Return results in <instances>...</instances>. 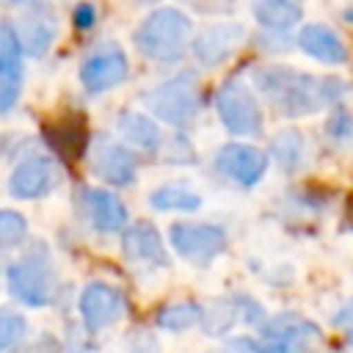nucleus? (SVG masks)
I'll return each mask as SVG.
<instances>
[{
  "label": "nucleus",
  "instance_id": "f257e3e1",
  "mask_svg": "<svg viewBox=\"0 0 353 353\" xmlns=\"http://www.w3.org/2000/svg\"><path fill=\"white\" fill-rule=\"evenodd\" d=\"M254 85L259 94L287 116L317 113L320 108L336 102L345 94V83L336 77H312L290 66H265L254 72Z\"/></svg>",
  "mask_w": 353,
  "mask_h": 353
},
{
  "label": "nucleus",
  "instance_id": "f03ea898",
  "mask_svg": "<svg viewBox=\"0 0 353 353\" xmlns=\"http://www.w3.org/2000/svg\"><path fill=\"white\" fill-rule=\"evenodd\" d=\"M190 39V19L179 8H157L152 11L132 33L135 50L160 63H174L185 55Z\"/></svg>",
  "mask_w": 353,
  "mask_h": 353
},
{
  "label": "nucleus",
  "instance_id": "7ed1b4c3",
  "mask_svg": "<svg viewBox=\"0 0 353 353\" xmlns=\"http://www.w3.org/2000/svg\"><path fill=\"white\" fill-rule=\"evenodd\" d=\"M8 290L25 306H47L55 290V270L44 243L30 245L14 265H8Z\"/></svg>",
  "mask_w": 353,
  "mask_h": 353
},
{
  "label": "nucleus",
  "instance_id": "20e7f679",
  "mask_svg": "<svg viewBox=\"0 0 353 353\" xmlns=\"http://www.w3.org/2000/svg\"><path fill=\"white\" fill-rule=\"evenodd\" d=\"M143 105L165 124L185 127L199 116V85L190 74H176L146 91Z\"/></svg>",
  "mask_w": 353,
  "mask_h": 353
},
{
  "label": "nucleus",
  "instance_id": "39448f33",
  "mask_svg": "<svg viewBox=\"0 0 353 353\" xmlns=\"http://www.w3.org/2000/svg\"><path fill=\"white\" fill-rule=\"evenodd\" d=\"M215 108H218V116H221L223 127L232 135H245V138L262 135L259 102L243 80H237V77L226 80L215 94Z\"/></svg>",
  "mask_w": 353,
  "mask_h": 353
},
{
  "label": "nucleus",
  "instance_id": "423d86ee",
  "mask_svg": "<svg viewBox=\"0 0 353 353\" xmlns=\"http://www.w3.org/2000/svg\"><path fill=\"white\" fill-rule=\"evenodd\" d=\"M168 243L174 245V251L188 259L196 268H207L218 254L226 251V232L215 223H174L168 229Z\"/></svg>",
  "mask_w": 353,
  "mask_h": 353
},
{
  "label": "nucleus",
  "instance_id": "0eeeda50",
  "mask_svg": "<svg viewBox=\"0 0 353 353\" xmlns=\"http://www.w3.org/2000/svg\"><path fill=\"white\" fill-rule=\"evenodd\" d=\"M61 165L47 157V154H36V157H28L22 160L11 176H8V193L14 199H41L47 193H52L58 185H61Z\"/></svg>",
  "mask_w": 353,
  "mask_h": 353
},
{
  "label": "nucleus",
  "instance_id": "6e6552de",
  "mask_svg": "<svg viewBox=\"0 0 353 353\" xmlns=\"http://www.w3.org/2000/svg\"><path fill=\"white\" fill-rule=\"evenodd\" d=\"M80 317H83V325L97 334L108 325H113L121 314H124V298L116 287L110 284H102V281H91L83 287L80 292Z\"/></svg>",
  "mask_w": 353,
  "mask_h": 353
},
{
  "label": "nucleus",
  "instance_id": "1a4fd4ad",
  "mask_svg": "<svg viewBox=\"0 0 353 353\" xmlns=\"http://www.w3.org/2000/svg\"><path fill=\"white\" fill-rule=\"evenodd\" d=\"M91 171L99 179L124 188L135 182V157L130 154L127 146H121L110 135H99L91 149Z\"/></svg>",
  "mask_w": 353,
  "mask_h": 353
},
{
  "label": "nucleus",
  "instance_id": "9d476101",
  "mask_svg": "<svg viewBox=\"0 0 353 353\" xmlns=\"http://www.w3.org/2000/svg\"><path fill=\"white\" fill-rule=\"evenodd\" d=\"M22 47L17 41L14 25L0 22V113H8L22 91Z\"/></svg>",
  "mask_w": 353,
  "mask_h": 353
},
{
  "label": "nucleus",
  "instance_id": "9b49d317",
  "mask_svg": "<svg viewBox=\"0 0 353 353\" xmlns=\"http://www.w3.org/2000/svg\"><path fill=\"white\" fill-rule=\"evenodd\" d=\"M124 77H127V55L116 44H108V47L97 50L80 66V83L88 94L108 91L113 85H119Z\"/></svg>",
  "mask_w": 353,
  "mask_h": 353
},
{
  "label": "nucleus",
  "instance_id": "f8f14e48",
  "mask_svg": "<svg viewBox=\"0 0 353 353\" xmlns=\"http://www.w3.org/2000/svg\"><path fill=\"white\" fill-rule=\"evenodd\" d=\"M215 165L223 176H229L240 185H256L268 171V157L248 143H226L218 152Z\"/></svg>",
  "mask_w": 353,
  "mask_h": 353
},
{
  "label": "nucleus",
  "instance_id": "ddd939ff",
  "mask_svg": "<svg viewBox=\"0 0 353 353\" xmlns=\"http://www.w3.org/2000/svg\"><path fill=\"white\" fill-rule=\"evenodd\" d=\"M83 199V212L85 218L91 221V226L97 232H119L124 223H127V207L121 204V199L110 190H102V188H83L80 193Z\"/></svg>",
  "mask_w": 353,
  "mask_h": 353
},
{
  "label": "nucleus",
  "instance_id": "4468645a",
  "mask_svg": "<svg viewBox=\"0 0 353 353\" xmlns=\"http://www.w3.org/2000/svg\"><path fill=\"white\" fill-rule=\"evenodd\" d=\"M243 28L240 25H229V22H223V25H212V28H207V30H201L199 36H196V41H193V55H196V61L201 63V66H218V63H223L234 50H237V44L243 41Z\"/></svg>",
  "mask_w": 353,
  "mask_h": 353
},
{
  "label": "nucleus",
  "instance_id": "2eb2a0df",
  "mask_svg": "<svg viewBox=\"0 0 353 353\" xmlns=\"http://www.w3.org/2000/svg\"><path fill=\"white\" fill-rule=\"evenodd\" d=\"M121 248L135 262H149L154 268H165L168 265V254H165L163 237H160V232L149 221L132 223L124 232V237H121Z\"/></svg>",
  "mask_w": 353,
  "mask_h": 353
},
{
  "label": "nucleus",
  "instance_id": "dca6fc26",
  "mask_svg": "<svg viewBox=\"0 0 353 353\" xmlns=\"http://www.w3.org/2000/svg\"><path fill=\"white\" fill-rule=\"evenodd\" d=\"M298 47L306 55H312L314 61H320V63L336 66V63H345L347 61V47L325 25H303L301 33H298Z\"/></svg>",
  "mask_w": 353,
  "mask_h": 353
},
{
  "label": "nucleus",
  "instance_id": "f3484780",
  "mask_svg": "<svg viewBox=\"0 0 353 353\" xmlns=\"http://www.w3.org/2000/svg\"><path fill=\"white\" fill-rule=\"evenodd\" d=\"M14 33H17V41L22 47V55L41 58L55 41V22L47 14H30V17L19 19Z\"/></svg>",
  "mask_w": 353,
  "mask_h": 353
},
{
  "label": "nucleus",
  "instance_id": "a211bd4d",
  "mask_svg": "<svg viewBox=\"0 0 353 353\" xmlns=\"http://www.w3.org/2000/svg\"><path fill=\"white\" fill-rule=\"evenodd\" d=\"M265 334H268V339L281 342L290 353L303 350L306 347V339H320L317 325L309 323V320H303V317H298V314H281V317L270 320L265 325Z\"/></svg>",
  "mask_w": 353,
  "mask_h": 353
},
{
  "label": "nucleus",
  "instance_id": "6ab92c4d",
  "mask_svg": "<svg viewBox=\"0 0 353 353\" xmlns=\"http://www.w3.org/2000/svg\"><path fill=\"white\" fill-rule=\"evenodd\" d=\"M251 11L268 30H290L301 19V6L295 0H251Z\"/></svg>",
  "mask_w": 353,
  "mask_h": 353
},
{
  "label": "nucleus",
  "instance_id": "aec40b11",
  "mask_svg": "<svg viewBox=\"0 0 353 353\" xmlns=\"http://www.w3.org/2000/svg\"><path fill=\"white\" fill-rule=\"evenodd\" d=\"M116 127H119V132H121L130 143H135V146L143 149V152H154V149L160 146V130H157V124H154L152 119H146L143 113L124 110V113L116 116Z\"/></svg>",
  "mask_w": 353,
  "mask_h": 353
},
{
  "label": "nucleus",
  "instance_id": "412c9836",
  "mask_svg": "<svg viewBox=\"0 0 353 353\" xmlns=\"http://www.w3.org/2000/svg\"><path fill=\"white\" fill-rule=\"evenodd\" d=\"M50 141H52V146L58 152L77 157L85 149V124H83V119L80 116H69V119L55 121L52 130H50Z\"/></svg>",
  "mask_w": 353,
  "mask_h": 353
},
{
  "label": "nucleus",
  "instance_id": "4be33fe9",
  "mask_svg": "<svg viewBox=\"0 0 353 353\" xmlns=\"http://www.w3.org/2000/svg\"><path fill=\"white\" fill-rule=\"evenodd\" d=\"M149 204L154 210H182V212H190V210L201 207V196L196 190H188L185 185H160L157 190H152Z\"/></svg>",
  "mask_w": 353,
  "mask_h": 353
},
{
  "label": "nucleus",
  "instance_id": "5701e85b",
  "mask_svg": "<svg viewBox=\"0 0 353 353\" xmlns=\"http://www.w3.org/2000/svg\"><path fill=\"white\" fill-rule=\"evenodd\" d=\"M199 320H201V306L193 301H176V303L160 306L157 312V325L165 331H185Z\"/></svg>",
  "mask_w": 353,
  "mask_h": 353
},
{
  "label": "nucleus",
  "instance_id": "b1692460",
  "mask_svg": "<svg viewBox=\"0 0 353 353\" xmlns=\"http://www.w3.org/2000/svg\"><path fill=\"white\" fill-rule=\"evenodd\" d=\"M270 149H273L276 160H279L284 168H292V165H298V163H301V154H303V141H301V135H298V132L284 130V132H279V135L273 138Z\"/></svg>",
  "mask_w": 353,
  "mask_h": 353
},
{
  "label": "nucleus",
  "instance_id": "393cba45",
  "mask_svg": "<svg viewBox=\"0 0 353 353\" xmlns=\"http://www.w3.org/2000/svg\"><path fill=\"white\" fill-rule=\"evenodd\" d=\"M204 314V334H223L232 323H234V317H237V309H234V303L232 301H215L207 312H201Z\"/></svg>",
  "mask_w": 353,
  "mask_h": 353
},
{
  "label": "nucleus",
  "instance_id": "a878e982",
  "mask_svg": "<svg viewBox=\"0 0 353 353\" xmlns=\"http://www.w3.org/2000/svg\"><path fill=\"white\" fill-rule=\"evenodd\" d=\"M25 234H28L25 215H19L14 210H0V248H11V245L22 243Z\"/></svg>",
  "mask_w": 353,
  "mask_h": 353
},
{
  "label": "nucleus",
  "instance_id": "bb28decb",
  "mask_svg": "<svg viewBox=\"0 0 353 353\" xmlns=\"http://www.w3.org/2000/svg\"><path fill=\"white\" fill-rule=\"evenodd\" d=\"M25 331H28V323H25V317L19 312L0 309V350L17 345Z\"/></svg>",
  "mask_w": 353,
  "mask_h": 353
},
{
  "label": "nucleus",
  "instance_id": "cd10ccee",
  "mask_svg": "<svg viewBox=\"0 0 353 353\" xmlns=\"http://www.w3.org/2000/svg\"><path fill=\"white\" fill-rule=\"evenodd\" d=\"M72 22H74L77 30H88V28H94V22H97V11H94V6H91V3H80V6L74 8V14H72Z\"/></svg>",
  "mask_w": 353,
  "mask_h": 353
},
{
  "label": "nucleus",
  "instance_id": "c85d7f7f",
  "mask_svg": "<svg viewBox=\"0 0 353 353\" xmlns=\"http://www.w3.org/2000/svg\"><path fill=\"white\" fill-rule=\"evenodd\" d=\"M240 347H248L251 353H290L281 342H273V339H265V342H254V339H237Z\"/></svg>",
  "mask_w": 353,
  "mask_h": 353
},
{
  "label": "nucleus",
  "instance_id": "c756f323",
  "mask_svg": "<svg viewBox=\"0 0 353 353\" xmlns=\"http://www.w3.org/2000/svg\"><path fill=\"white\" fill-rule=\"evenodd\" d=\"M130 353H160V345L152 334H135L130 339Z\"/></svg>",
  "mask_w": 353,
  "mask_h": 353
},
{
  "label": "nucleus",
  "instance_id": "7c9ffc66",
  "mask_svg": "<svg viewBox=\"0 0 353 353\" xmlns=\"http://www.w3.org/2000/svg\"><path fill=\"white\" fill-rule=\"evenodd\" d=\"M328 130H331V135H336V138H342V135L347 138V135L353 132V119H350L347 113H342V110H339V113H336V116L331 119Z\"/></svg>",
  "mask_w": 353,
  "mask_h": 353
},
{
  "label": "nucleus",
  "instance_id": "2f4dec72",
  "mask_svg": "<svg viewBox=\"0 0 353 353\" xmlns=\"http://www.w3.org/2000/svg\"><path fill=\"white\" fill-rule=\"evenodd\" d=\"M14 6H41V0H8Z\"/></svg>",
  "mask_w": 353,
  "mask_h": 353
},
{
  "label": "nucleus",
  "instance_id": "473e14b6",
  "mask_svg": "<svg viewBox=\"0 0 353 353\" xmlns=\"http://www.w3.org/2000/svg\"><path fill=\"white\" fill-rule=\"evenodd\" d=\"M143 3H154V0H143Z\"/></svg>",
  "mask_w": 353,
  "mask_h": 353
},
{
  "label": "nucleus",
  "instance_id": "72a5a7b5",
  "mask_svg": "<svg viewBox=\"0 0 353 353\" xmlns=\"http://www.w3.org/2000/svg\"><path fill=\"white\" fill-rule=\"evenodd\" d=\"M350 342H353V331H350Z\"/></svg>",
  "mask_w": 353,
  "mask_h": 353
}]
</instances>
